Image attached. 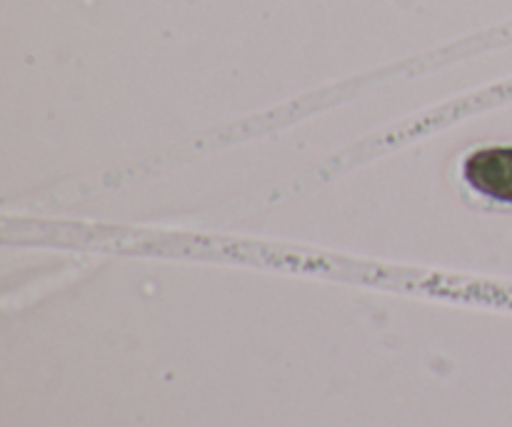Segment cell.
<instances>
[{
  "instance_id": "6da1fadb",
  "label": "cell",
  "mask_w": 512,
  "mask_h": 427,
  "mask_svg": "<svg viewBox=\"0 0 512 427\" xmlns=\"http://www.w3.org/2000/svg\"><path fill=\"white\" fill-rule=\"evenodd\" d=\"M463 175L475 193L512 203V148L475 150L465 160Z\"/></svg>"
}]
</instances>
